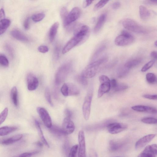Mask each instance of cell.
<instances>
[{"mask_svg":"<svg viewBox=\"0 0 157 157\" xmlns=\"http://www.w3.org/2000/svg\"><path fill=\"white\" fill-rule=\"evenodd\" d=\"M90 32V29L88 26H82L65 46L63 49L62 53L63 54L67 53L78 45L84 42L89 37Z\"/></svg>","mask_w":157,"mask_h":157,"instance_id":"cell-1","label":"cell"},{"mask_svg":"<svg viewBox=\"0 0 157 157\" xmlns=\"http://www.w3.org/2000/svg\"><path fill=\"white\" fill-rule=\"evenodd\" d=\"M108 58H103L89 64L85 69L82 74L86 78L94 77L98 72L100 66L107 61Z\"/></svg>","mask_w":157,"mask_h":157,"instance_id":"cell-2","label":"cell"},{"mask_svg":"<svg viewBox=\"0 0 157 157\" xmlns=\"http://www.w3.org/2000/svg\"><path fill=\"white\" fill-rule=\"evenodd\" d=\"M123 27L125 29L138 34H146L148 30L134 20L126 19L122 22Z\"/></svg>","mask_w":157,"mask_h":157,"instance_id":"cell-3","label":"cell"},{"mask_svg":"<svg viewBox=\"0 0 157 157\" xmlns=\"http://www.w3.org/2000/svg\"><path fill=\"white\" fill-rule=\"evenodd\" d=\"M72 63L68 62L61 66L58 70L55 77V82L57 85L61 84L65 80L71 70Z\"/></svg>","mask_w":157,"mask_h":157,"instance_id":"cell-4","label":"cell"},{"mask_svg":"<svg viewBox=\"0 0 157 157\" xmlns=\"http://www.w3.org/2000/svg\"><path fill=\"white\" fill-rule=\"evenodd\" d=\"M134 40L133 36L126 31H123L121 35L117 36L115 40V43L119 46H125L133 43Z\"/></svg>","mask_w":157,"mask_h":157,"instance_id":"cell-5","label":"cell"},{"mask_svg":"<svg viewBox=\"0 0 157 157\" xmlns=\"http://www.w3.org/2000/svg\"><path fill=\"white\" fill-rule=\"evenodd\" d=\"M99 79L100 85L98 89L97 96L100 98L109 91L111 89V85L110 80L107 76L101 75Z\"/></svg>","mask_w":157,"mask_h":157,"instance_id":"cell-6","label":"cell"},{"mask_svg":"<svg viewBox=\"0 0 157 157\" xmlns=\"http://www.w3.org/2000/svg\"><path fill=\"white\" fill-rule=\"evenodd\" d=\"M61 91L65 96L76 95L80 93L79 89L75 85L71 83H64L61 88Z\"/></svg>","mask_w":157,"mask_h":157,"instance_id":"cell-7","label":"cell"},{"mask_svg":"<svg viewBox=\"0 0 157 157\" xmlns=\"http://www.w3.org/2000/svg\"><path fill=\"white\" fill-rule=\"evenodd\" d=\"M81 14V11L79 8L78 7L73 8L68 13L65 20L63 22L65 27H67L75 22L79 18Z\"/></svg>","mask_w":157,"mask_h":157,"instance_id":"cell-8","label":"cell"},{"mask_svg":"<svg viewBox=\"0 0 157 157\" xmlns=\"http://www.w3.org/2000/svg\"><path fill=\"white\" fill-rule=\"evenodd\" d=\"M37 110L40 118L45 125L47 128H50L53 125L51 118L47 111L42 107H38Z\"/></svg>","mask_w":157,"mask_h":157,"instance_id":"cell-9","label":"cell"},{"mask_svg":"<svg viewBox=\"0 0 157 157\" xmlns=\"http://www.w3.org/2000/svg\"><path fill=\"white\" fill-rule=\"evenodd\" d=\"M127 125L124 123L115 122L110 124L107 126L109 132L112 134H116L125 130Z\"/></svg>","mask_w":157,"mask_h":157,"instance_id":"cell-10","label":"cell"},{"mask_svg":"<svg viewBox=\"0 0 157 157\" xmlns=\"http://www.w3.org/2000/svg\"><path fill=\"white\" fill-rule=\"evenodd\" d=\"M92 95H88L85 98L82 107V112L84 117L86 120L89 119L90 117Z\"/></svg>","mask_w":157,"mask_h":157,"instance_id":"cell-11","label":"cell"},{"mask_svg":"<svg viewBox=\"0 0 157 157\" xmlns=\"http://www.w3.org/2000/svg\"><path fill=\"white\" fill-rule=\"evenodd\" d=\"M78 141L79 144L78 157H86V145L85 134L84 131H80L78 134Z\"/></svg>","mask_w":157,"mask_h":157,"instance_id":"cell-12","label":"cell"},{"mask_svg":"<svg viewBox=\"0 0 157 157\" xmlns=\"http://www.w3.org/2000/svg\"><path fill=\"white\" fill-rule=\"evenodd\" d=\"M157 145L152 144L147 146L138 155V157H156Z\"/></svg>","mask_w":157,"mask_h":157,"instance_id":"cell-13","label":"cell"},{"mask_svg":"<svg viewBox=\"0 0 157 157\" xmlns=\"http://www.w3.org/2000/svg\"><path fill=\"white\" fill-rule=\"evenodd\" d=\"M62 129L66 135H70L74 132L75 126L71 119L66 117L64 119Z\"/></svg>","mask_w":157,"mask_h":157,"instance_id":"cell-14","label":"cell"},{"mask_svg":"<svg viewBox=\"0 0 157 157\" xmlns=\"http://www.w3.org/2000/svg\"><path fill=\"white\" fill-rule=\"evenodd\" d=\"M28 88L29 90L32 91L38 88L39 82L38 78L33 74L29 73L27 77Z\"/></svg>","mask_w":157,"mask_h":157,"instance_id":"cell-15","label":"cell"},{"mask_svg":"<svg viewBox=\"0 0 157 157\" xmlns=\"http://www.w3.org/2000/svg\"><path fill=\"white\" fill-rule=\"evenodd\" d=\"M155 136V134H150L141 138L136 142L135 144L136 149H139L144 147L150 142Z\"/></svg>","mask_w":157,"mask_h":157,"instance_id":"cell-16","label":"cell"},{"mask_svg":"<svg viewBox=\"0 0 157 157\" xmlns=\"http://www.w3.org/2000/svg\"><path fill=\"white\" fill-rule=\"evenodd\" d=\"M135 111L139 112H146L152 114L157 113L156 109L154 107L142 105H137L132 107Z\"/></svg>","mask_w":157,"mask_h":157,"instance_id":"cell-17","label":"cell"},{"mask_svg":"<svg viewBox=\"0 0 157 157\" xmlns=\"http://www.w3.org/2000/svg\"><path fill=\"white\" fill-rule=\"evenodd\" d=\"M22 137V135L19 134L7 139L0 140V144L5 145H11L20 140Z\"/></svg>","mask_w":157,"mask_h":157,"instance_id":"cell-18","label":"cell"},{"mask_svg":"<svg viewBox=\"0 0 157 157\" xmlns=\"http://www.w3.org/2000/svg\"><path fill=\"white\" fill-rule=\"evenodd\" d=\"M11 35L17 40L24 42L29 41L28 38L22 33L17 30H14L11 32Z\"/></svg>","mask_w":157,"mask_h":157,"instance_id":"cell-19","label":"cell"},{"mask_svg":"<svg viewBox=\"0 0 157 157\" xmlns=\"http://www.w3.org/2000/svg\"><path fill=\"white\" fill-rule=\"evenodd\" d=\"M59 24L56 22L51 26L49 32V38L50 42H53L55 38L59 28Z\"/></svg>","mask_w":157,"mask_h":157,"instance_id":"cell-20","label":"cell"},{"mask_svg":"<svg viewBox=\"0 0 157 157\" xmlns=\"http://www.w3.org/2000/svg\"><path fill=\"white\" fill-rule=\"evenodd\" d=\"M106 19L105 14H103L100 16L94 28V32L95 33H98L100 30L105 22Z\"/></svg>","mask_w":157,"mask_h":157,"instance_id":"cell-21","label":"cell"},{"mask_svg":"<svg viewBox=\"0 0 157 157\" xmlns=\"http://www.w3.org/2000/svg\"><path fill=\"white\" fill-rule=\"evenodd\" d=\"M11 23V21L8 19L4 18L0 20V35L6 31Z\"/></svg>","mask_w":157,"mask_h":157,"instance_id":"cell-22","label":"cell"},{"mask_svg":"<svg viewBox=\"0 0 157 157\" xmlns=\"http://www.w3.org/2000/svg\"><path fill=\"white\" fill-rule=\"evenodd\" d=\"M18 128L15 126H4L0 128V136L7 135L17 130Z\"/></svg>","mask_w":157,"mask_h":157,"instance_id":"cell-23","label":"cell"},{"mask_svg":"<svg viewBox=\"0 0 157 157\" xmlns=\"http://www.w3.org/2000/svg\"><path fill=\"white\" fill-rule=\"evenodd\" d=\"M139 11L140 17L142 19L145 20L148 19L150 17V12L145 6H140L139 7Z\"/></svg>","mask_w":157,"mask_h":157,"instance_id":"cell-24","label":"cell"},{"mask_svg":"<svg viewBox=\"0 0 157 157\" xmlns=\"http://www.w3.org/2000/svg\"><path fill=\"white\" fill-rule=\"evenodd\" d=\"M51 133L57 136H62L66 135L62 128L55 125H52L49 128Z\"/></svg>","mask_w":157,"mask_h":157,"instance_id":"cell-25","label":"cell"},{"mask_svg":"<svg viewBox=\"0 0 157 157\" xmlns=\"http://www.w3.org/2000/svg\"><path fill=\"white\" fill-rule=\"evenodd\" d=\"M142 61V59L141 58L134 59L127 62L125 64L124 66L129 69L139 65Z\"/></svg>","mask_w":157,"mask_h":157,"instance_id":"cell-26","label":"cell"},{"mask_svg":"<svg viewBox=\"0 0 157 157\" xmlns=\"http://www.w3.org/2000/svg\"><path fill=\"white\" fill-rule=\"evenodd\" d=\"M35 122L36 128L38 130L39 135L42 142L47 147L49 148V146L43 135V133L41 129L39 122L37 120H35Z\"/></svg>","mask_w":157,"mask_h":157,"instance_id":"cell-27","label":"cell"},{"mask_svg":"<svg viewBox=\"0 0 157 157\" xmlns=\"http://www.w3.org/2000/svg\"><path fill=\"white\" fill-rule=\"evenodd\" d=\"M11 95L12 101L15 107L18 105V93L16 87H13L11 90Z\"/></svg>","mask_w":157,"mask_h":157,"instance_id":"cell-28","label":"cell"},{"mask_svg":"<svg viewBox=\"0 0 157 157\" xmlns=\"http://www.w3.org/2000/svg\"><path fill=\"white\" fill-rule=\"evenodd\" d=\"M122 145V144L120 142L115 141H111L109 143V150L111 152H116L120 148Z\"/></svg>","mask_w":157,"mask_h":157,"instance_id":"cell-29","label":"cell"},{"mask_svg":"<svg viewBox=\"0 0 157 157\" xmlns=\"http://www.w3.org/2000/svg\"><path fill=\"white\" fill-rule=\"evenodd\" d=\"M147 81L151 84H154L156 83L157 78L156 75L152 73H148L146 76Z\"/></svg>","mask_w":157,"mask_h":157,"instance_id":"cell-30","label":"cell"},{"mask_svg":"<svg viewBox=\"0 0 157 157\" xmlns=\"http://www.w3.org/2000/svg\"><path fill=\"white\" fill-rule=\"evenodd\" d=\"M45 16V14L43 13H40L34 15L32 16V20L35 22H38L42 20Z\"/></svg>","mask_w":157,"mask_h":157,"instance_id":"cell-31","label":"cell"},{"mask_svg":"<svg viewBox=\"0 0 157 157\" xmlns=\"http://www.w3.org/2000/svg\"><path fill=\"white\" fill-rule=\"evenodd\" d=\"M129 69L124 66L121 68L118 71L117 75L119 78H123L129 72Z\"/></svg>","mask_w":157,"mask_h":157,"instance_id":"cell-32","label":"cell"},{"mask_svg":"<svg viewBox=\"0 0 157 157\" xmlns=\"http://www.w3.org/2000/svg\"><path fill=\"white\" fill-rule=\"evenodd\" d=\"M106 48V46L105 45H101L99 47L95 52L92 57V59L94 60L97 58L102 53L103 51L105 50Z\"/></svg>","mask_w":157,"mask_h":157,"instance_id":"cell-33","label":"cell"},{"mask_svg":"<svg viewBox=\"0 0 157 157\" xmlns=\"http://www.w3.org/2000/svg\"><path fill=\"white\" fill-rule=\"evenodd\" d=\"M141 121L142 122L149 124H154L157 123L156 119L152 117H145L141 119Z\"/></svg>","mask_w":157,"mask_h":157,"instance_id":"cell-34","label":"cell"},{"mask_svg":"<svg viewBox=\"0 0 157 157\" xmlns=\"http://www.w3.org/2000/svg\"><path fill=\"white\" fill-rule=\"evenodd\" d=\"M8 109L6 108L0 114V125L6 120L8 115Z\"/></svg>","mask_w":157,"mask_h":157,"instance_id":"cell-35","label":"cell"},{"mask_svg":"<svg viewBox=\"0 0 157 157\" xmlns=\"http://www.w3.org/2000/svg\"><path fill=\"white\" fill-rule=\"evenodd\" d=\"M128 88V85L125 84L118 83L116 87L113 90L115 92H117L125 90Z\"/></svg>","mask_w":157,"mask_h":157,"instance_id":"cell-36","label":"cell"},{"mask_svg":"<svg viewBox=\"0 0 157 157\" xmlns=\"http://www.w3.org/2000/svg\"><path fill=\"white\" fill-rule=\"evenodd\" d=\"M45 96L46 100L50 105L52 107H53L54 104L51 99L49 90L48 88H46L45 89Z\"/></svg>","mask_w":157,"mask_h":157,"instance_id":"cell-37","label":"cell"},{"mask_svg":"<svg viewBox=\"0 0 157 157\" xmlns=\"http://www.w3.org/2000/svg\"><path fill=\"white\" fill-rule=\"evenodd\" d=\"M109 2L107 1H99L95 6L94 10L96 11L99 10L105 6Z\"/></svg>","mask_w":157,"mask_h":157,"instance_id":"cell-38","label":"cell"},{"mask_svg":"<svg viewBox=\"0 0 157 157\" xmlns=\"http://www.w3.org/2000/svg\"><path fill=\"white\" fill-rule=\"evenodd\" d=\"M0 65L5 67L9 66V61L7 57L4 55H0Z\"/></svg>","mask_w":157,"mask_h":157,"instance_id":"cell-39","label":"cell"},{"mask_svg":"<svg viewBox=\"0 0 157 157\" xmlns=\"http://www.w3.org/2000/svg\"><path fill=\"white\" fill-rule=\"evenodd\" d=\"M154 60H152L146 64L142 68L141 71L142 72H145L149 69L154 65L155 62Z\"/></svg>","mask_w":157,"mask_h":157,"instance_id":"cell-40","label":"cell"},{"mask_svg":"<svg viewBox=\"0 0 157 157\" xmlns=\"http://www.w3.org/2000/svg\"><path fill=\"white\" fill-rule=\"evenodd\" d=\"M67 9L65 7H63L61 11L60 15L63 22L65 20L68 14Z\"/></svg>","mask_w":157,"mask_h":157,"instance_id":"cell-41","label":"cell"},{"mask_svg":"<svg viewBox=\"0 0 157 157\" xmlns=\"http://www.w3.org/2000/svg\"><path fill=\"white\" fill-rule=\"evenodd\" d=\"M78 147V145H76L71 148L68 157H76Z\"/></svg>","mask_w":157,"mask_h":157,"instance_id":"cell-42","label":"cell"},{"mask_svg":"<svg viewBox=\"0 0 157 157\" xmlns=\"http://www.w3.org/2000/svg\"><path fill=\"white\" fill-rule=\"evenodd\" d=\"M77 78V81L82 85H86L88 84V82L87 80V78L82 75L80 76H78Z\"/></svg>","mask_w":157,"mask_h":157,"instance_id":"cell-43","label":"cell"},{"mask_svg":"<svg viewBox=\"0 0 157 157\" xmlns=\"http://www.w3.org/2000/svg\"><path fill=\"white\" fill-rule=\"evenodd\" d=\"M5 47L10 56L12 58H13L14 57V52L12 47L8 44L5 45Z\"/></svg>","mask_w":157,"mask_h":157,"instance_id":"cell-44","label":"cell"},{"mask_svg":"<svg viewBox=\"0 0 157 157\" xmlns=\"http://www.w3.org/2000/svg\"><path fill=\"white\" fill-rule=\"evenodd\" d=\"M60 47L58 45H56L54 51V55L55 58L56 60L59 59L60 57Z\"/></svg>","mask_w":157,"mask_h":157,"instance_id":"cell-45","label":"cell"},{"mask_svg":"<svg viewBox=\"0 0 157 157\" xmlns=\"http://www.w3.org/2000/svg\"><path fill=\"white\" fill-rule=\"evenodd\" d=\"M38 153L37 151L29 152H25L21 154L18 156L19 157H31L32 155Z\"/></svg>","mask_w":157,"mask_h":157,"instance_id":"cell-46","label":"cell"},{"mask_svg":"<svg viewBox=\"0 0 157 157\" xmlns=\"http://www.w3.org/2000/svg\"><path fill=\"white\" fill-rule=\"evenodd\" d=\"M38 50L40 53L45 54L48 52L49 49L46 46L41 45L38 47Z\"/></svg>","mask_w":157,"mask_h":157,"instance_id":"cell-47","label":"cell"},{"mask_svg":"<svg viewBox=\"0 0 157 157\" xmlns=\"http://www.w3.org/2000/svg\"><path fill=\"white\" fill-rule=\"evenodd\" d=\"M30 18L28 17L25 20L24 22V27L26 30H28L30 28Z\"/></svg>","mask_w":157,"mask_h":157,"instance_id":"cell-48","label":"cell"},{"mask_svg":"<svg viewBox=\"0 0 157 157\" xmlns=\"http://www.w3.org/2000/svg\"><path fill=\"white\" fill-rule=\"evenodd\" d=\"M143 97L144 98L150 100H156L157 99L156 95H143Z\"/></svg>","mask_w":157,"mask_h":157,"instance_id":"cell-49","label":"cell"},{"mask_svg":"<svg viewBox=\"0 0 157 157\" xmlns=\"http://www.w3.org/2000/svg\"><path fill=\"white\" fill-rule=\"evenodd\" d=\"M64 113L67 118L71 119L73 113L72 112L68 109H65Z\"/></svg>","mask_w":157,"mask_h":157,"instance_id":"cell-50","label":"cell"},{"mask_svg":"<svg viewBox=\"0 0 157 157\" xmlns=\"http://www.w3.org/2000/svg\"><path fill=\"white\" fill-rule=\"evenodd\" d=\"M117 84L118 83L115 79L114 78L110 80L111 89L112 88L113 90L116 87Z\"/></svg>","mask_w":157,"mask_h":157,"instance_id":"cell-51","label":"cell"},{"mask_svg":"<svg viewBox=\"0 0 157 157\" xmlns=\"http://www.w3.org/2000/svg\"><path fill=\"white\" fill-rule=\"evenodd\" d=\"M121 6V3L119 2H114L112 6V8L114 10H117L119 9Z\"/></svg>","mask_w":157,"mask_h":157,"instance_id":"cell-52","label":"cell"},{"mask_svg":"<svg viewBox=\"0 0 157 157\" xmlns=\"http://www.w3.org/2000/svg\"><path fill=\"white\" fill-rule=\"evenodd\" d=\"M157 52L156 51H152L151 53V57L152 60L155 61L157 59Z\"/></svg>","mask_w":157,"mask_h":157,"instance_id":"cell-53","label":"cell"},{"mask_svg":"<svg viewBox=\"0 0 157 157\" xmlns=\"http://www.w3.org/2000/svg\"><path fill=\"white\" fill-rule=\"evenodd\" d=\"M5 12L3 8L0 9V19H2L5 18Z\"/></svg>","mask_w":157,"mask_h":157,"instance_id":"cell-54","label":"cell"},{"mask_svg":"<svg viewBox=\"0 0 157 157\" xmlns=\"http://www.w3.org/2000/svg\"><path fill=\"white\" fill-rule=\"evenodd\" d=\"M93 1H85L83 4V7L85 8L89 6L92 3Z\"/></svg>","mask_w":157,"mask_h":157,"instance_id":"cell-55","label":"cell"},{"mask_svg":"<svg viewBox=\"0 0 157 157\" xmlns=\"http://www.w3.org/2000/svg\"><path fill=\"white\" fill-rule=\"evenodd\" d=\"M89 157H98L96 153L94 151L92 150L90 152Z\"/></svg>","mask_w":157,"mask_h":157,"instance_id":"cell-56","label":"cell"},{"mask_svg":"<svg viewBox=\"0 0 157 157\" xmlns=\"http://www.w3.org/2000/svg\"><path fill=\"white\" fill-rule=\"evenodd\" d=\"M35 144L36 145L40 147H42L43 145V143L40 141L37 142H35Z\"/></svg>","mask_w":157,"mask_h":157,"instance_id":"cell-57","label":"cell"},{"mask_svg":"<svg viewBox=\"0 0 157 157\" xmlns=\"http://www.w3.org/2000/svg\"><path fill=\"white\" fill-rule=\"evenodd\" d=\"M147 3L149 4H151L152 5H156L157 3V1H148L147 2Z\"/></svg>","mask_w":157,"mask_h":157,"instance_id":"cell-58","label":"cell"},{"mask_svg":"<svg viewBox=\"0 0 157 157\" xmlns=\"http://www.w3.org/2000/svg\"><path fill=\"white\" fill-rule=\"evenodd\" d=\"M154 45L155 47L157 46V43L156 41L154 42Z\"/></svg>","mask_w":157,"mask_h":157,"instance_id":"cell-59","label":"cell"},{"mask_svg":"<svg viewBox=\"0 0 157 157\" xmlns=\"http://www.w3.org/2000/svg\"></svg>","mask_w":157,"mask_h":157,"instance_id":"cell-60","label":"cell"},{"mask_svg":"<svg viewBox=\"0 0 157 157\" xmlns=\"http://www.w3.org/2000/svg\"></svg>","mask_w":157,"mask_h":157,"instance_id":"cell-61","label":"cell"}]
</instances>
